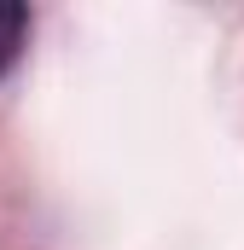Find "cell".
<instances>
[{
	"label": "cell",
	"instance_id": "6da1fadb",
	"mask_svg": "<svg viewBox=\"0 0 244 250\" xmlns=\"http://www.w3.org/2000/svg\"><path fill=\"white\" fill-rule=\"evenodd\" d=\"M23 35H29V12H23L18 0H0V76L18 64V53H23Z\"/></svg>",
	"mask_w": 244,
	"mask_h": 250
}]
</instances>
